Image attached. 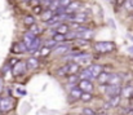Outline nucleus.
<instances>
[{
    "label": "nucleus",
    "mask_w": 133,
    "mask_h": 115,
    "mask_svg": "<svg viewBox=\"0 0 133 115\" xmlns=\"http://www.w3.org/2000/svg\"><path fill=\"white\" fill-rule=\"evenodd\" d=\"M94 49L98 53H109L115 49V44L112 41H99L94 45Z\"/></svg>",
    "instance_id": "1"
},
{
    "label": "nucleus",
    "mask_w": 133,
    "mask_h": 115,
    "mask_svg": "<svg viewBox=\"0 0 133 115\" xmlns=\"http://www.w3.org/2000/svg\"><path fill=\"white\" fill-rule=\"evenodd\" d=\"M103 87H105V93L109 98L120 96L122 93V85H103Z\"/></svg>",
    "instance_id": "2"
},
{
    "label": "nucleus",
    "mask_w": 133,
    "mask_h": 115,
    "mask_svg": "<svg viewBox=\"0 0 133 115\" xmlns=\"http://www.w3.org/2000/svg\"><path fill=\"white\" fill-rule=\"evenodd\" d=\"M26 63L25 62H22V61H18L13 67H12V73H13V75L14 76H19V75H22V74H25V71H26V66H25Z\"/></svg>",
    "instance_id": "3"
},
{
    "label": "nucleus",
    "mask_w": 133,
    "mask_h": 115,
    "mask_svg": "<svg viewBox=\"0 0 133 115\" xmlns=\"http://www.w3.org/2000/svg\"><path fill=\"white\" fill-rule=\"evenodd\" d=\"M78 87L80 88L83 93H92L93 91V83L90 80H80L78 83Z\"/></svg>",
    "instance_id": "4"
},
{
    "label": "nucleus",
    "mask_w": 133,
    "mask_h": 115,
    "mask_svg": "<svg viewBox=\"0 0 133 115\" xmlns=\"http://www.w3.org/2000/svg\"><path fill=\"white\" fill-rule=\"evenodd\" d=\"M12 107H13V102L10 98H8V97L1 98V101H0V111L1 113H8L12 110Z\"/></svg>",
    "instance_id": "5"
},
{
    "label": "nucleus",
    "mask_w": 133,
    "mask_h": 115,
    "mask_svg": "<svg viewBox=\"0 0 133 115\" xmlns=\"http://www.w3.org/2000/svg\"><path fill=\"white\" fill-rule=\"evenodd\" d=\"M122 81H123V78L119 74H110L107 85H122Z\"/></svg>",
    "instance_id": "6"
},
{
    "label": "nucleus",
    "mask_w": 133,
    "mask_h": 115,
    "mask_svg": "<svg viewBox=\"0 0 133 115\" xmlns=\"http://www.w3.org/2000/svg\"><path fill=\"white\" fill-rule=\"evenodd\" d=\"M87 67L89 69V71H90V74H92L93 79H97L98 75L103 71V69H102L101 65H89V66H87Z\"/></svg>",
    "instance_id": "7"
},
{
    "label": "nucleus",
    "mask_w": 133,
    "mask_h": 115,
    "mask_svg": "<svg viewBox=\"0 0 133 115\" xmlns=\"http://www.w3.org/2000/svg\"><path fill=\"white\" fill-rule=\"evenodd\" d=\"M69 49H70L69 45H66V44H58V45L56 47V49L53 50V54H54V56H62V54L67 53Z\"/></svg>",
    "instance_id": "8"
},
{
    "label": "nucleus",
    "mask_w": 133,
    "mask_h": 115,
    "mask_svg": "<svg viewBox=\"0 0 133 115\" xmlns=\"http://www.w3.org/2000/svg\"><path fill=\"white\" fill-rule=\"evenodd\" d=\"M82 8V3H78V1H71L70 3V5L65 9V13L67 14V13H76V10L78 9H80Z\"/></svg>",
    "instance_id": "9"
},
{
    "label": "nucleus",
    "mask_w": 133,
    "mask_h": 115,
    "mask_svg": "<svg viewBox=\"0 0 133 115\" xmlns=\"http://www.w3.org/2000/svg\"><path fill=\"white\" fill-rule=\"evenodd\" d=\"M82 91H80V88L78 87V85H72L71 88H70V97L72 98V100H79L80 97H82Z\"/></svg>",
    "instance_id": "10"
},
{
    "label": "nucleus",
    "mask_w": 133,
    "mask_h": 115,
    "mask_svg": "<svg viewBox=\"0 0 133 115\" xmlns=\"http://www.w3.org/2000/svg\"><path fill=\"white\" fill-rule=\"evenodd\" d=\"M12 50H13V53H25L27 50V48H26V45H25L23 41H19V43H16L13 45Z\"/></svg>",
    "instance_id": "11"
},
{
    "label": "nucleus",
    "mask_w": 133,
    "mask_h": 115,
    "mask_svg": "<svg viewBox=\"0 0 133 115\" xmlns=\"http://www.w3.org/2000/svg\"><path fill=\"white\" fill-rule=\"evenodd\" d=\"M132 93H133V87L132 85H125V87H122V93L120 96L124 97V98H131L132 97Z\"/></svg>",
    "instance_id": "12"
},
{
    "label": "nucleus",
    "mask_w": 133,
    "mask_h": 115,
    "mask_svg": "<svg viewBox=\"0 0 133 115\" xmlns=\"http://www.w3.org/2000/svg\"><path fill=\"white\" fill-rule=\"evenodd\" d=\"M69 25H66V23H59L58 26H57V29L54 30V34H61V35H66L67 33H69Z\"/></svg>",
    "instance_id": "13"
},
{
    "label": "nucleus",
    "mask_w": 133,
    "mask_h": 115,
    "mask_svg": "<svg viewBox=\"0 0 133 115\" xmlns=\"http://www.w3.org/2000/svg\"><path fill=\"white\" fill-rule=\"evenodd\" d=\"M53 16H54V12L50 10V9H46L44 12H42L40 18H42V21H44V22H49V21L53 18Z\"/></svg>",
    "instance_id": "14"
},
{
    "label": "nucleus",
    "mask_w": 133,
    "mask_h": 115,
    "mask_svg": "<svg viewBox=\"0 0 133 115\" xmlns=\"http://www.w3.org/2000/svg\"><path fill=\"white\" fill-rule=\"evenodd\" d=\"M35 39H36V35H34V34H32V33H30V31H29V33H26V34H25V36H23V43H25L26 48H27V47H29V45H30Z\"/></svg>",
    "instance_id": "15"
},
{
    "label": "nucleus",
    "mask_w": 133,
    "mask_h": 115,
    "mask_svg": "<svg viewBox=\"0 0 133 115\" xmlns=\"http://www.w3.org/2000/svg\"><path fill=\"white\" fill-rule=\"evenodd\" d=\"M26 67L27 69H36V67H39V61H38V58H35V57H30L27 61H26Z\"/></svg>",
    "instance_id": "16"
},
{
    "label": "nucleus",
    "mask_w": 133,
    "mask_h": 115,
    "mask_svg": "<svg viewBox=\"0 0 133 115\" xmlns=\"http://www.w3.org/2000/svg\"><path fill=\"white\" fill-rule=\"evenodd\" d=\"M109 75L110 74H107V73H101L98 78H97V80H98V83L99 84H102V85H107V83H109Z\"/></svg>",
    "instance_id": "17"
},
{
    "label": "nucleus",
    "mask_w": 133,
    "mask_h": 115,
    "mask_svg": "<svg viewBox=\"0 0 133 115\" xmlns=\"http://www.w3.org/2000/svg\"><path fill=\"white\" fill-rule=\"evenodd\" d=\"M39 47H40V40L36 38L31 44H30V45H29V47H27V50H29V52H35V50L39 49Z\"/></svg>",
    "instance_id": "18"
},
{
    "label": "nucleus",
    "mask_w": 133,
    "mask_h": 115,
    "mask_svg": "<svg viewBox=\"0 0 133 115\" xmlns=\"http://www.w3.org/2000/svg\"><path fill=\"white\" fill-rule=\"evenodd\" d=\"M119 102H120V96L110 97V98H109V101H107V104L110 105V107H111V109H112V107H116V106L119 105Z\"/></svg>",
    "instance_id": "19"
},
{
    "label": "nucleus",
    "mask_w": 133,
    "mask_h": 115,
    "mask_svg": "<svg viewBox=\"0 0 133 115\" xmlns=\"http://www.w3.org/2000/svg\"><path fill=\"white\" fill-rule=\"evenodd\" d=\"M92 98H93L92 93H82V97H80V100L83 102H89V101H92Z\"/></svg>",
    "instance_id": "20"
},
{
    "label": "nucleus",
    "mask_w": 133,
    "mask_h": 115,
    "mask_svg": "<svg viewBox=\"0 0 133 115\" xmlns=\"http://www.w3.org/2000/svg\"><path fill=\"white\" fill-rule=\"evenodd\" d=\"M57 3H58V7L59 8H67L69 5H70V3H71V0H57Z\"/></svg>",
    "instance_id": "21"
},
{
    "label": "nucleus",
    "mask_w": 133,
    "mask_h": 115,
    "mask_svg": "<svg viewBox=\"0 0 133 115\" xmlns=\"http://www.w3.org/2000/svg\"><path fill=\"white\" fill-rule=\"evenodd\" d=\"M75 44L78 47H87L89 44L88 40H84V39H75Z\"/></svg>",
    "instance_id": "22"
},
{
    "label": "nucleus",
    "mask_w": 133,
    "mask_h": 115,
    "mask_svg": "<svg viewBox=\"0 0 133 115\" xmlns=\"http://www.w3.org/2000/svg\"><path fill=\"white\" fill-rule=\"evenodd\" d=\"M23 22H25L26 25H30V26L35 25V20H34V17H31V16H26V17L23 18Z\"/></svg>",
    "instance_id": "23"
},
{
    "label": "nucleus",
    "mask_w": 133,
    "mask_h": 115,
    "mask_svg": "<svg viewBox=\"0 0 133 115\" xmlns=\"http://www.w3.org/2000/svg\"><path fill=\"white\" fill-rule=\"evenodd\" d=\"M53 40L58 44V41H66V38H65V35H61V34H54L53 35Z\"/></svg>",
    "instance_id": "24"
},
{
    "label": "nucleus",
    "mask_w": 133,
    "mask_h": 115,
    "mask_svg": "<svg viewBox=\"0 0 133 115\" xmlns=\"http://www.w3.org/2000/svg\"><path fill=\"white\" fill-rule=\"evenodd\" d=\"M82 115H96V111L90 107H84L82 110Z\"/></svg>",
    "instance_id": "25"
},
{
    "label": "nucleus",
    "mask_w": 133,
    "mask_h": 115,
    "mask_svg": "<svg viewBox=\"0 0 133 115\" xmlns=\"http://www.w3.org/2000/svg\"><path fill=\"white\" fill-rule=\"evenodd\" d=\"M78 81H79V76H78V75H70V76H69V84H74V85H75ZM76 85H78V84H76Z\"/></svg>",
    "instance_id": "26"
},
{
    "label": "nucleus",
    "mask_w": 133,
    "mask_h": 115,
    "mask_svg": "<svg viewBox=\"0 0 133 115\" xmlns=\"http://www.w3.org/2000/svg\"><path fill=\"white\" fill-rule=\"evenodd\" d=\"M42 30H40V27L39 26H36V25H32L31 26V29H30V33H32L34 35H39V33H40Z\"/></svg>",
    "instance_id": "27"
},
{
    "label": "nucleus",
    "mask_w": 133,
    "mask_h": 115,
    "mask_svg": "<svg viewBox=\"0 0 133 115\" xmlns=\"http://www.w3.org/2000/svg\"><path fill=\"white\" fill-rule=\"evenodd\" d=\"M124 7H125L128 10H131V9H133V3L131 1V0H128V1H125V3H124Z\"/></svg>",
    "instance_id": "28"
},
{
    "label": "nucleus",
    "mask_w": 133,
    "mask_h": 115,
    "mask_svg": "<svg viewBox=\"0 0 133 115\" xmlns=\"http://www.w3.org/2000/svg\"><path fill=\"white\" fill-rule=\"evenodd\" d=\"M34 12H35V13H40V12H42V7H40V5L35 7V8H34Z\"/></svg>",
    "instance_id": "29"
},
{
    "label": "nucleus",
    "mask_w": 133,
    "mask_h": 115,
    "mask_svg": "<svg viewBox=\"0 0 133 115\" xmlns=\"http://www.w3.org/2000/svg\"><path fill=\"white\" fill-rule=\"evenodd\" d=\"M3 89H4V87H3V79H0V93L3 92Z\"/></svg>",
    "instance_id": "30"
},
{
    "label": "nucleus",
    "mask_w": 133,
    "mask_h": 115,
    "mask_svg": "<svg viewBox=\"0 0 133 115\" xmlns=\"http://www.w3.org/2000/svg\"><path fill=\"white\" fill-rule=\"evenodd\" d=\"M131 110H133V101L131 102Z\"/></svg>",
    "instance_id": "31"
},
{
    "label": "nucleus",
    "mask_w": 133,
    "mask_h": 115,
    "mask_svg": "<svg viewBox=\"0 0 133 115\" xmlns=\"http://www.w3.org/2000/svg\"><path fill=\"white\" fill-rule=\"evenodd\" d=\"M132 98H133V93H132Z\"/></svg>",
    "instance_id": "32"
},
{
    "label": "nucleus",
    "mask_w": 133,
    "mask_h": 115,
    "mask_svg": "<svg viewBox=\"0 0 133 115\" xmlns=\"http://www.w3.org/2000/svg\"><path fill=\"white\" fill-rule=\"evenodd\" d=\"M0 101H1V97H0Z\"/></svg>",
    "instance_id": "33"
}]
</instances>
